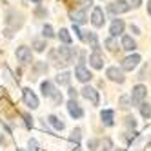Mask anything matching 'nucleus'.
Returning a JSON list of instances; mask_svg holds the SVG:
<instances>
[{"instance_id": "nucleus-28", "label": "nucleus", "mask_w": 151, "mask_h": 151, "mask_svg": "<svg viewBox=\"0 0 151 151\" xmlns=\"http://www.w3.org/2000/svg\"><path fill=\"white\" fill-rule=\"evenodd\" d=\"M44 37H47V38H53V37H55V33H53V27H51V26H44Z\"/></svg>"}, {"instance_id": "nucleus-29", "label": "nucleus", "mask_w": 151, "mask_h": 151, "mask_svg": "<svg viewBox=\"0 0 151 151\" xmlns=\"http://www.w3.org/2000/svg\"><path fill=\"white\" fill-rule=\"evenodd\" d=\"M126 126H127V127H135V126H137L135 116H126Z\"/></svg>"}, {"instance_id": "nucleus-7", "label": "nucleus", "mask_w": 151, "mask_h": 151, "mask_svg": "<svg viewBox=\"0 0 151 151\" xmlns=\"http://www.w3.org/2000/svg\"><path fill=\"white\" fill-rule=\"evenodd\" d=\"M106 75H107V78H109V80H113V82H118V84H124V80H126L124 73H122L120 69H118V68H107Z\"/></svg>"}, {"instance_id": "nucleus-10", "label": "nucleus", "mask_w": 151, "mask_h": 151, "mask_svg": "<svg viewBox=\"0 0 151 151\" xmlns=\"http://www.w3.org/2000/svg\"><path fill=\"white\" fill-rule=\"evenodd\" d=\"M17 58H18L20 62H24V64H29V62H31V49L26 47V46H20V47L17 49Z\"/></svg>"}, {"instance_id": "nucleus-39", "label": "nucleus", "mask_w": 151, "mask_h": 151, "mask_svg": "<svg viewBox=\"0 0 151 151\" xmlns=\"http://www.w3.org/2000/svg\"><path fill=\"white\" fill-rule=\"evenodd\" d=\"M64 2H66V4H73V0H64Z\"/></svg>"}, {"instance_id": "nucleus-22", "label": "nucleus", "mask_w": 151, "mask_h": 151, "mask_svg": "<svg viewBox=\"0 0 151 151\" xmlns=\"http://www.w3.org/2000/svg\"><path fill=\"white\" fill-rule=\"evenodd\" d=\"M58 37H60V40L64 42V44H71V35H69V31H68V29H60Z\"/></svg>"}, {"instance_id": "nucleus-3", "label": "nucleus", "mask_w": 151, "mask_h": 151, "mask_svg": "<svg viewBox=\"0 0 151 151\" xmlns=\"http://www.w3.org/2000/svg\"><path fill=\"white\" fill-rule=\"evenodd\" d=\"M55 53L58 55V64H69L75 58V55H77V51L73 47H58Z\"/></svg>"}, {"instance_id": "nucleus-4", "label": "nucleus", "mask_w": 151, "mask_h": 151, "mask_svg": "<svg viewBox=\"0 0 151 151\" xmlns=\"http://www.w3.org/2000/svg\"><path fill=\"white\" fill-rule=\"evenodd\" d=\"M40 89H42V95H44V96H51L55 102H60V100H62V95L55 91V88H53L51 82H47V80L42 82V84H40Z\"/></svg>"}, {"instance_id": "nucleus-19", "label": "nucleus", "mask_w": 151, "mask_h": 151, "mask_svg": "<svg viewBox=\"0 0 151 151\" xmlns=\"http://www.w3.org/2000/svg\"><path fill=\"white\" fill-rule=\"evenodd\" d=\"M47 122H49L53 127H55L57 131H62V129H64V122H62V120H58L55 115H49V116H47Z\"/></svg>"}, {"instance_id": "nucleus-33", "label": "nucleus", "mask_w": 151, "mask_h": 151, "mask_svg": "<svg viewBox=\"0 0 151 151\" xmlns=\"http://www.w3.org/2000/svg\"><path fill=\"white\" fill-rule=\"evenodd\" d=\"M69 96H71V100H75V99H77V91H75V89H69Z\"/></svg>"}, {"instance_id": "nucleus-6", "label": "nucleus", "mask_w": 151, "mask_h": 151, "mask_svg": "<svg viewBox=\"0 0 151 151\" xmlns=\"http://www.w3.org/2000/svg\"><path fill=\"white\" fill-rule=\"evenodd\" d=\"M140 64V55H129L122 60V69L124 71H133Z\"/></svg>"}, {"instance_id": "nucleus-23", "label": "nucleus", "mask_w": 151, "mask_h": 151, "mask_svg": "<svg viewBox=\"0 0 151 151\" xmlns=\"http://www.w3.org/2000/svg\"><path fill=\"white\" fill-rule=\"evenodd\" d=\"M104 46L109 49V51H116V47H118V44L115 42V37H111V38H107L106 42H104Z\"/></svg>"}, {"instance_id": "nucleus-15", "label": "nucleus", "mask_w": 151, "mask_h": 151, "mask_svg": "<svg viewBox=\"0 0 151 151\" xmlns=\"http://www.w3.org/2000/svg\"><path fill=\"white\" fill-rule=\"evenodd\" d=\"M68 111H69V115L71 116H75V118H80L82 115H84V111H82V107L75 102V100H71L69 104H68Z\"/></svg>"}, {"instance_id": "nucleus-5", "label": "nucleus", "mask_w": 151, "mask_h": 151, "mask_svg": "<svg viewBox=\"0 0 151 151\" xmlns=\"http://www.w3.org/2000/svg\"><path fill=\"white\" fill-rule=\"evenodd\" d=\"M22 95H24V102H26V106H29L31 109H37V107H38V99H37V95L31 91L29 88L22 89Z\"/></svg>"}, {"instance_id": "nucleus-31", "label": "nucleus", "mask_w": 151, "mask_h": 151, "mask_svg": "<svg viewBox=\"0 0 151 151\" xmlns=\"http://www.w3.org/2000/svg\"><path fill=\"white\" fill-rule=\"evenodd\" d=\"M93 4V0H80V6H82V11H84V9H88L89 6Z\"/></svg>"}, {"instance_id": "nucleus-12", "label": "nucleus", "mask_w": 151, "mask_h": 151, "mask_svg": "<svg viewBox=\"0 0 151 151\" xmlns=\"http://www.w3.org/2000/svg\"><path fill=\"white\" fill-rule=\"evenodd\" d=\"M124 27H126V24H124V20L122 18H116V20H113V24H111V29H109V33H111V37H118L124 31Z\"/></svg>"}, {"instance_id": "nucleus-36", "label": "nucleus", "mask_w": 151, "mask_h": 151, "mask_svg": "<svg viewBox=\"0 0 151 151\" xmlns=\"http://www.w3.org/2000/svg\"><path fill=\"white\" fill-rule=\"evenodd\" d=\"M29 147H31V151H37V149H35V147H37V144H35V142H29Z\"/></svg>"}, {"instance_id": "nucleus-11", "label": "nucleus", "mask_w": 151, "mask_h": 151, "mask_svg": "<svg viewBox=\"0 0 151 151\" xmlns=\"http://www.w3.org/2000/svg\"><path fill=\"white\" fill-rule=\"evenodd\" d=\"M6 24H7V26H13L11 29H18L20 26H22V17L17 15L15 11H11V13L7 15V18H6Z\"/></svg>"}, {"instance_id": "nucleus-9", "label": "nucleus", "mask_w": 151, "mask_h": 151, "mask_svg": "<svg viewBox=\"0 0 151 151\" xmlns=\"http://www.w3.org/2000/svg\"><path fill=\"white\" fill-rule=\"evenodd\" d=\"M91 24H93L95 27L104 26V11H102L100 7H95V9H93V15H91Z\"/></svg>"}, {"instance_id": "nucleus-40", "label": "nucleus", "mask_w": 151, "mask_h": 151, "mask_svg": "<svg viewBox=\"0 0 151 151\" xmlns=\"http://www.w3.org/2000/svg\"><path fill=\"white\" fill-rule=\"evenodd\" d=\"M31 2H37V4H38V2H42V0H31Z\"/></svg>"}, {"instance_id": "nucleus-34", "label": "nucleus", "mask_w": 151, "mask_h": 151, "mask_svg": "<svg viewBox=\"0 0 151 151\" xmlns=\"http://www.w3.org/2000/svg\"><path fill=\"white\" fill-rule=\"evenodd\" d=\"M131 4H133V7H138L140 4H142V0H131Z\"/></svg>"}, {"instance_id": "nucleus-21", "label": "nucleus", "mask_w": 151, "mask_h": 151, "mask_svg": "<svg viewBox=\"0 0 151 151\" xmlns=\"http://www.w3.org/2000/svg\"><path fill=\"white\" fill-rule=\"evenodd\" d=\"M69 80H71V75H69V73H66V71L60 73L58 77H57V82H58L60 86H68V84H69Z\"/></svg>"}, {"instance_id": "nucleus-25", "label": "nucleus", "mask_w": 151, "mask_h": 151, "mask_svg": "<svg viewBox=\"0 0 151 151\" xmlns=\"http://www.w3.org/2000/svg\"><path fill=\"white\" fill-rule=\"evenodd\" d=\"M140 113H142V116H151V104H142L140 106Z\"/></svg>"}, {"instance_id": "nucleus-30", "label": "nucleus", "mask_w": 151, "mask_h": 151, "mask_svg": "<svg viewBox=\"0 0 151 151\" xmlns=\"http://www.w3.org/2000/svg\"><path fill=\"white\" fill-rule=\"evenodd\" d=\"M22 116H24V120H26V126H27V127H33V118H31L29 115H26V113H24Z\"/></svg>"}, {"instance_id": "nucleus-2", "label": "nucleus", "mask_w": 151, "mask_h": 151, "mask_svg": "<svg viewBox=\"0 0 151 151\" xmlns=\"http://www.w3.org/2000/svg\"><path fill=\"white\" fill-rule=\"evenodd\" d=\"M131 9V4H127L126 0H115L107 6V11L113 13V15H120V13H127Z\"/></svg>"}, {"instance_id": "nucleus-1", "label": "nucleus", "mask_w": 151, "mask_h": 151, "mask_svg": "<svg viewBox=\"0 0 151 151\" xmlns=\"http://www.w3.org/2000/svg\"><path fill=\"white\" fill-rule=\"evenodd\" d=\"M146 95H147V88H146V86H142V84L135 86L133 93H131V106H142Z\"/></svg>"}, {"instance_id": "nucleus-18", "label": "nucleus", "mask_w": 151, "mask_h": 151, "mask_svg": "<svg viewBox=\"0 0 151 151\" xmlns=\"http://www.w3.org/2000/svg\"><path fill=\"white\" fill-rule=\"evenodd\" d=\"M100 118H102V122L106 126H113V111L111 109H104L100 113Z\"/></svg>"}, {"instance_id": "nucleus-38", "label": "nucleus", "mask_w": 151, "mask_h": 151, "mask_svg": "<svg viewBox=\"0 0 151 151\" xmlns=\"http://www.w3.org/2000/svg\"><path fill=\"white\" fill-rule=\"evenodd\" d=\"M147 13L151 15V0H149V2H147Z\"/></svg>"}, {"instance_id": "nucleus-24", "label": "nucleus", "mask_w": 151, "mask_h": 151, "mask_svg": "<svg viewBox=\"0 0 151 151\" xmlns=\"http://www.w3.org/2000/svg\"><path fill=\"white\" fill-rule=\"evenodd\" d=\"M118 106H120L122 109H129V107H131V100H129V96H120Z\"/></svg>"}, {"instance_id": "nucleus-14", "label": "nucleus", "mask_w": 151, "mask_h": 151, "mask_svg": "<svg viewBox=\"0 0 151 151\" xmlns=\"http://www.w3.org/2000/svg\"><path fill=\"white\" fill-rule=\"evenodd\" d=\"M69 17H71V20H73V24H75V26L84 24L86 20H88V17H86V11H82V9H78V11H71Z\"/></svg>"}, {"instance_id": "nucleus-27", "label": "nucleus", "mask_w": 151, "mask_h": 151, "mask_svg": "<svg viewBox=\"0 0 151 151\" xmlns=\"http://www.w3.org/2000/svg\"><path fill=\"white\" fill-rule=\"evenodd\" d=\"M80 135H82V131H80L78 127H77V129H73V133H71V140H73V142H78V140H80Z\"/></svg>"}, {"instance_id": "nucleus-16", "label": "nucleus", "mask_w": 151, "mask_h": 151, "mask_svg": "<svg viewBox=\"0 0 151 151\" xmlns=\"http://www.w3.org/2000/svg\"><path fill=\"white\" fill-rule=\"evenodd\" d=\"M89 64L95 68V69H102V57H100V53H93V55L89 57Z\"/></svg>"}, {"instance_id": "nucleus-41", "label": "nucleus", "mask_w": 151, "mask_h": 151, "mask_svg": "<svg viewBox=\"0 0 151 151\" xmlns=\"http://www.w3.org/2000/svg\"><path fill=\"white\" fill-rule=\"evenodd\" d=\"M116 151H124V149H116Z\"/></svg>"}, {"instance_id": "nucleus-37", "label": "nucleus", "mask_w": 151, "mask_h": 151, "mask_svg": "<svg viewBox=\"0 0 151 151\" xmlns=\"http://www.w3.org/2000/svg\"><path fill=\"white\" fill-rule=\"evenodd\" d=\"M131 31H133V33H137V35H138V27H137V26H131Z\"/></svg>"}, {"instance_id": "nucleus-13", "label": "nucleus", "mask_w": 151, "mask_h": 151, "mask_svg": "<svg viewBox=\"0 0 151 151\" xmlns=\"http://www.w3.org/2000/svg\"><path fill=\"white\" fill-rule=\"evenodd\" d=\"M75 77H77L80 82H88V80H91V78H93V75H91L88 69H86L84 66H78L77 69H75Z\"/></svg>"}, {"instance_id": "nucleus-35", "label": "nucleus", "mask_w": 151, "mask_h": 151, "mask_svg": "<svg viewBox=\"0 0 151 151\" xmlns=\"http://www.w3.org/2000/svg\"><path fill=\"white\" fill-rule=\"evenodd\" d=\"M37 15H46V11H44L42 7H38V9H37Z\"/></svg>"}, {"instance_id": "nucleus-32", "label": "nucleus", "mask_w": 151, "mask_h": 151, "mask_svg": "<svg viewBox=\"0 0 151 151\" xmlns=\"http://www.w3.org/2000/svg\"><path fill=\"white\" fill-rule=\"evenodd\" d=\"M88 146H89V149H95L96 146H99V142H96V140H89V142H88Z\"/></svg>"}, {"instance_id": "nucleus-20", "label": "nucleus", "mask_w": 151, "mask_h": 151, "mask_svg": "<svg viewBox=\"0 0 151 151\" xmlns=\"http://www.w3.org/2000/svg\"><path fill=\"white\" fill-rule=\"evenodd\" d=\"M82 40L84 42H89V44H96V35L93 33V31H82Z\"/></svg>"}, {"instance_id": "nucleus-26", "label": "nucleus", "mask_w": 151, "mask_h": 151, "mask_svg": "<svg viewBox=\"0 0 151 151\" xmlns=\"http://www.w3.org/2000/svg\"><path fill=\"white\" fill-rule=\"evenodd\" d=\"M33 47H35L37 51H44L46 42H44V40H35V42H33Z\"/></svg>"}, {"instance_id": "nucleus-17", "label": "nucleus", "mask_w": 151, "mask_h": 151, "mask_svg": "<svg viewBox=\"0 0 151 151\" xmlns=\"http://www.w3.org/2000/svg\"><path fill=\"white\" fill-rule=\"evenodd\" d=\"M122 47L127 49V51H133V49L137 47V42H135L131 37H127V35H126V37H122Z\"/></svg>"}, {"instance_id": "nucleus-42", "label": "nucleus", "mask_w": 151, "mask_h": 151, "mask_svg": "<svg viewBox=\"0 0 151 151\" xmlns=\"http://www.w3.org/2000/svg\"><path fill=\"white\" fill-rule=\"evenodd\" d=\"M104 151H106V149H104Z\"/></svg>"}, {"instance_id": "nucleus-8", "label": "nucleus", "mask_w": 151, "mask_h": 151, "mask_svg": "<svg viewBox=\"0 0 151 151\" xmlns=\"http://www.w3.org/2000/svg\"><path fill=\"white\" fill-rule=\"evenodd\" d=\"M82 95H84V99H88L93 106L99 104V93H96V89L89 88V86H86V88L82 89Z\"/></svg>"}]
</instances>
